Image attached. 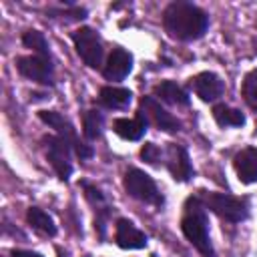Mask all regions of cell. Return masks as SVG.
I'll use <instances>...</instances> for the list:
<instances>
[{
  "mask_svg": "<svg viewBox=\"0 0 257 257\" xmlns=\"http://www.w3.org/2000/svg\"><path fill=\"white\" fill-rule=\"evenodd\" d=\"M161 20L165 32L179 42L199 40L209 28V14L201 6L185 0L169 2L163 10Z\"/></svg>",
  "mask_w": 257,
  "mask_h": 257,
  "instance_id": "6da1fadb",
  "label": "cell"
},
{
  "mask_svg": "<svg viewBox=\"0 0 257 257\" xmlns=\"http://www.w3.org/2000/svg\"><path fill=\"white\" fill-rule=\"evenodd\" d=\"M181 231L185 235V239L203 255V257H213L215 255V247L209 235V217H207V209L201 203L199 195H191L187 197L185 205H183V215H181Z\"/></svg>",
  "mask_w": 257,
  "mask_h": 257,
  "instance_id": "7a4b0ae2",
  "label": "cell"
},
{
  "mask_svg": "<svg viewBox=\"0 0 257 257\" xmlns=\"http://www.w3.org/2000/svg\"><path fill=\"white\" fill-rule=\"evenodd\" d=\"M205 209L215 213L219 219L227 223H243L249 219L251 213V203L249 197H237L229 193H219V191H199L197 193Z\"/></svg>",
  "mask_w": 257,
  "mask_h": 257,
  "instance_id": "3957f363",
  "label": "cell"
},
{
  "mask_svg": "<svg viewBox=\"0 0 257 257\" xmlns=\"http://www.w3.org/2000/svg\"><path fill=\"white\" fill-rule=\"evenodd\" d=\"M122 187L128 197H133L145 205H151L155 209H163V205H165V197L159 191L155 179L149 173H145L143 169L128 167L122 177Z\"/></svg>",
  "mask_w": 257,
  "mask_h": 257,
  "instance_id": "277c9868",
  "label": "cell"
},
{
  "mask_svg": "<svg viewBox=\"0 0 257 257\" xmlns=\"http://www.w3.org/2000/svg\"><path fill=\"white\" fill-rule=\"evenodd\" d=\"M38 118H40L44 124H48L50 128H54L58 137H62L64 141H68L70 147H72V153H74L80 161H88V159L94 157L92 145H88V141H82V139L78 137L74 124H72L62 112H58V110H38Z\"/></svg>",
  "mask_w": 257,
  "mask_h": 257,
  "instance_id": "5b68a950",
  "label": "cell"
},
{
  "mask_svg": "<svg viewBox=\"0 0 257 257\" xmlns=\"http://www.w3.org/2000/svg\"><path fill=\"white\" fill-rule=\"evenodd\" d=\"M72 44L76 54L80 56V60L88 66V68H100L104 66L102 58H104V44L102 38L98 36V32L90 26H80L76 28L72 34Z\"/></svg>",
  "mask_w": 257,
  "mask_h": 257,
  "instance_id": "8992f818",
  "label": "cell"
},
{
  "mask_svg": "<svg viewBox=\"0 0 257 257\" xmlns=\"http://www.w3.org/2000/svg\"><path fill=\"white\" fill-rule=\"evenodd\" d=\"M42 147H44V155H46V161L50 163L52 171L56 173V177L60 181H68L74 167H72V147L68 141H64L62 137L58 135H46L42 137Z\"/></svg>",
  "mask_w": 257,
  "mask_h": 257,
  "instance_id": "52a82bcc",
  "label": "cell"
},
{
  "mask_svg": "<svg viewBox=\"0 0 257 257\" xmlns=\"http://www.w3.org/2000/svg\"><path fill=\"white\" fill-rule=\"evenodd\" d=\"M16 70L20 76L38 82L42 86H54V62L52 56L24 54L16 58Z\"/></svg>",
  "mask_w": 257,
  "mask_h": 257,
  "instance_id": "ba28073f",
  "label": "cell"
},
{
  "mask_svg": "<svg viewBox=\"0 0 257 257\" xmlns=\"http://www.w3.org/2000/svg\"><path fill=\"white\" fill-rule=\"evenodd\" d=\"M137 114H141L147 120V124H153L163 133H179L183 126L181 120L173 116L165 106H161V102L155 96H141Z\"/></svg>",
  "mask_w": 257,
  "mask_h": 257,
  "instance_id": "9c48e42d",
  "label": "cell"
},
{
  "mask_svg": "<svg viewBox=\"0 0 257 257\" xmlns=\"http://www.w3.org/2000/svg\"><path fill=\"white\" fill-rule=\"evenodd\" d=\"M165 167L171 173L173 181L177 183H189L195 175L189 151L185 145H179V143H169L165 147Z\"/></svg>",
  "mask_w": 257,
  "mask_h": 257,
  "instance_id": "30bf717a",
  "label": "cell"
},
{
  "mask_svg": "<svg viewBox=\"0 0 257 257\" xmlns=\"http://www.w3.org/2000/svg\"><path fill=\"white\" fill-rule=\"evenodd\" d=\"M189 86L191 90L203 100V102H215L223 96L225 92V82L217 72L211 70H203L195 76L189 78Z\"/></svg>",
  "mask_w": 257,
  "mask_h": 257,
  "instance_id": "8fae6325",
  "label": "cell"
},
{
  "mask_svg": "<svg viewBox=\"0 0 257 257\" xmlns=\"http://www.w3.org/2000/svg\"><path fill=\"white\" fill-rule=\"evenodd\" d=\"M131 70H133V54L126 48L114 46L106 56V62L102 66V76L106 80L118 82V80H124L131 74Z\"/></svg>",
  "mask_w": 257,
  "mask_h": 257,
  "instance_id": "7c38bea8",
  "label": "cell"
},
{
  "mask_svg": "<svg viewBox=\"0 0 257 257\" xmlns=\"http://www.w3.org/2000/svg\"><path fill=\"white\" fill-rule=\"evenodd\" d=\"M114 243L126 251L128 249H145L149 245V237L133 221L120 217L114 223Z\"/></svg>",
  "mask_w": 257,
  "mask_h": 257,
  "instance_id": "4fadbf2b",
  "label": "cell"
},
{
  "mask_svg": "<svg viewBox=\"0 0 257 257\" xmlns=\"http://www.w3.org/2000/svg\"><path fill=\"white\" fill-rule=\"evenodd\" d=\"M233 169L243 185L257 183V147H245L233 157Z\"/></svg>",
  "mask_w": 257,
  "mask_h": 257,
  "instance_id": "5bb4252c",
  "label": "cell"
},
{
  "mask_svg": "<svg viewBox=\"0 0 257 257\" xmlns=\"http://www.w3.org/2000/svg\"><path fill=\"white\" fill-rule=\"evenodd\" d=\"M153 94L159 100H163L167 104H173V106H189L191 104L189 92L181 84H177L175 80H161L159 84L153 86Z\"/></svg>",
  "mask_w": 257,
  "mask_h": 257,
  "instance_id": "9a60e30c",
  "label": "cell"
},
{
  "mask_svg": "<svg viewBox=\"0 0 257 257\" xmlns=\"http://www.w3.org/2000/svg\"><path fill=\"white\" fill-rule=\"evenodd\" d=\"M147 128H149V124L141 114H135L133 118L118 116L112 120V133L124 141H141L145 137Z\"/></svg>",
  "mask_w": 257,
  "mask_h": 257,
  "instance_id": "2e32d148",
  "label": "cell"
},
{
  "mask_svg": "<svg viewBox=\"0 0 257 257\" xmlns=\"http://www.w3.org/2000/svg\"><path fill=\"white\" fill-rule=\"evenodd\" d=\"M131 100H133V92L122 86L106 84L98 90V102L108 110H122L131 104Z\"/></svg>",
  "mask_w": 257,
  "mask_h": 257,
  "instance_id": "e0dca14e",
  "label": "cell"
},
{
  "mask_svg": "<svg viewBox=\"0 0 257 257\" xmlns=\"http://www.w3.org/2000/svg\"><path fill=\"white\" fill-rule=\"evenodd\" d=\"M215 122L221 126V128H239L245 124V112L239 110V108H233L225 102H217L213 104V110H211Z\"/></svg>",
  "mask_w": 257,
  "mask_h": 257,
  "instance_id": "ac0fdd59",
  "label": "cell"
},
{
  "mask_svg": "<svg viewBox=\"0 0 257 257\" xmlns=\"http://www.w3.org/2000/svg\"><path fill=\"white\" fill-rule=\"evenodd\" d=\"M26 223L34 231H38L40 235H44V237H54L58 233V227H56L54 219L44 209H40V207H28V211H26Z\"/></svg>",
  "mask_w": 257,
  "mask_h": 257,
  "instance_id": "d6986e66",
  "label": "cell"
},
{
  "mask_svg": "<svg viewBox=\"0 0 257 257\" xmlns=\"http://www.w3.org/2000/svg\"><path fill=\"white\" fill-rule=\"evenodd\" d=\"M102 128H104V114L98 108L84 110V114H82V135H84V139L88 143L100 139Z\"/></svg>",
  "mask_w": 257,
  "mask_h": 257,
  "instance_id": "ffe728a7",
  "label": "cell"
},
{
  "mask_svg": "<svg viewBox=\"0 0 257 257\" xmlns=\"http://www.w3.org/2000/svg\"><path fill=\"white\" fill-rule=\"evenodd\" d=\"M22 44L26 46V48H30L32 50V54H40V56H52L50 54V44H48V40H46V36L40 32V30H34V28H30V30H26L24 34H22Z\"/></svg>",
  "mask_w": 257,
  "mask_h": 257,
  "instance_id": "44dd1931",
  "label": "cell"
},
{
  "mask_svg": "<svg viewBox=\"0 0 257 257\" xmlns=\"http://www.w3.org/2000/svg\"><path fill=\"white\" fill-rule=\"evenodd\" d=\"M241 96L245 100V104L257 112V68H251L241 82Z\"/></svg>",
  "mask_w": 257,
  "mask_h": 257,
  "instance_id": "7402d4cb",
  "label": "cell"
},
{
  "mask_svg": "<svg viewBox=\"0 0 257 257\" xmlns=\"http://www.w3.org/2000/svg\"><path fill=\"white\" fill-rule=\"evenodd\" d=\"M141 159L147 163V165H153V167H161L165 165V149H161L157 143H145L139 151Z\"/></svg>",
  "mask_w": 257,
  "mask_h": 257,
  "instance_id": "603a6c76",
  "label": "cell"
},
{
  "mask_svg": "<svg viewBox=\"0 0 257 257\" xmlns=\"http://www.w3.org/2000/svg\"><path fill=\"white\" fill-rule=\"evenodd\" d=\"M110 215H112V207H110L108 203L94 209V231H96V237H98L100 241L106 239V227H108Z\"/></svg>",
  "mask_w": 257,
  "mask_h": 257,
  "instance_id": "cb8c5ba5",
  "label": "cell"
},
{
  "mask_svg": "<svg viewBox=\"0 0 257 257\" xmlns=\"http://www.w3.org/2000/svg\"><path fill=\"white\" fill-rule=\"evenodd\" d=\"M66 4V10H54V8H48L46 14H50V18H56V16H66V20H82L86 18V8H80L72 2H64Z\"/></svg>",
  "mask_w": 257,
  "mask_h": 257,
  "instance_id": "d4e9b609",
  "label": "cell"
},
{
  "mask_svg": "<svg viewBox=\"0 0 257 257\" xmlns=\"http://www.w3.org/2000/svg\"><path fill=\"white\" fill-rule=\"evenodd\" d=\"M80 187H82V191H84V199L96 209V207H100V205H106V197H104V193L96 187V185H92V183H88V181H80Z\"/></svg>",
  "mask_w": 257,
  "mask_h": 257,
  "instance_id": "484cf974",
  "label": "cell"
},
{
  "mask_svg": "<svg viewBox=\"0 0 257 257\" xmlns=\"http://www.w3.org/2000/svg\"><path fill=\"white\" fill-rule=\"evenodd\" d=\"M10 255L12 257H44V255H40L36 251H28V249H12Z\"/></svg>",
  "mask_w": 257,
  "mask_h": 257,
  "instance_id": "4316f807",
  "label": "cell"
},
{
  "mask_svg": "<svg viewBox=\"0 0 257 257\" xmlns=\"http://www.w3.org/2000/svg\"><path fill=\"white\" fill-rule=\"evenodd\" d=\"M251 44H253V54L257 56V38H253V40H251Z\"/></svg>",
  "mask_w": 257,
  "mask_h": 257,
  "instance_id": "83f0119b",
  "label": "cell"
}]
</instances>
